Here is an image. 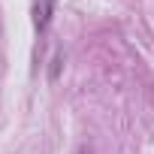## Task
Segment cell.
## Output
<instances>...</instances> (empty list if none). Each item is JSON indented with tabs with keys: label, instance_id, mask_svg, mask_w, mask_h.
<instances>
[{
	"label": "cell",
	"instance_id": "cell-1",
	"mask_svg": "<svg viewBox=\"0 0 154 154\" xmlns=\"http://www.w3.org/2000/svg\"><path fill=\"white\" fill-rule=\"evenodd\" d=\"M51 15H54V0H33V27L39 33L48 30Z\"/></svg>",
	"mask_w": 154,
	"mask_h": 154
}]
</instances>
